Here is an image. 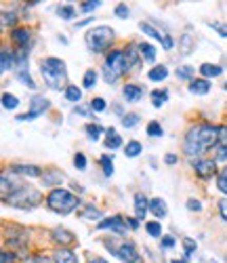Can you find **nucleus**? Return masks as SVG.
<instances>
[{
    "label": "nucleus",
    "instance_id": "1",
    "mask_svg": "<svg viewBox=\"0 0 227 263\" xmlns=\"http://www.w3.org/2000/svg\"><path fill=\"white\" fill-rule=\"evenodd\" d=\"M217 145H219V126H213V124L192 126L183 141V149L187 156H200Z\"/></svg>",
    "mask_w": 227,
    "mask_h": 263
},
{
    "label": "nucleus",
    "instance_id": "2",
    "mask_svg": "<svg viewBox=\"0 0 227 263\" xmlns=\"http://www.w3.org/2000/svg\"><path fill=\"white\" fill-rule=\"evenodd\" d=\"M40 70H42V78L47 82L53 91H61L65 84V63L57 57H47L40 61Z\"/></svg>",
    "mask_w": 227,
    "mask_h": 263
},
{
    "label": "nucleus",
    "instance_id": "3",
    "mask_svg": "<svg viewBox=\"0 0 227 263\" xmlns=\"http://www.w3.org/2000/svg\"><path fill=\"white\" fill-rule=\"evenodd\" d=\"M47 204L53 213H59V215H70L80 202L74 194H70L67 190H53L47 198Z\"/></svg>",
    "mask_w": 227,
    "mask_h": 263
},
{
    "label": "nucleus",
    "instance_id": "4",
    "mask_svg": "<svg viewBox=\"0 0 227 263\" xmlns=\"http://www.w3.org/2000/svg\"><path fill=\"white\" fill-rule=\"evenodd\" d=\"M103 70H105V82L113 84L122 74L128 72V65H126V55L124 51H111L105 59V65H103Z\"/></svg>",
    "mask_w": 227,
    "mask_h": 263
},
{
    "label": "nucleus",
    "instance_id": "5",
    "mask_svg": "<svg viewBox=\"0 0 227 263\" xmlns=\"http://www.w3.org/2000/svg\"><path fill=\"white\" fill-rule=\"evenodd\" d=\"M40 200H42V196L36 187H19L9 196L5 202L15 206V209H34L36 204H40Z\"/></svg>",
    "mask_w": 227,
    "mask_h": 263
},
{
    "label": "nucleus",
    "instance_id": "6",
    "mask_svg": "<svg viewBox=\"0 0 227 263\" xmlns=\"http://www.w3.org/2000/svg\"><path fill=\"white\" fill-rule=\"evenodd\" d=\"M113 42V30L107 26H97L86 34V47L93 53H103Z\"/></svg>",
    "mask_w": 227,
    "mask_h": 263
},
{
    "label": "nucleus",
    "instance_id": "7",
    "mask_svg": "<svg viewBox=\"0 0 227 263\" xmlns=\"http://www.w3.org/2000/svg\"><path fill=\"white\" fill-rule=\"evenodd\" d=\"M107 249L116 255L118 259H122L124 263H139V253L135 249L133 242H120V245H113V242H105Z\"/></svg>",
    "mask_w": 227,
    "mask_h": 263
},
{
    "label": "nucleus",
    "instance_id": "8",
    "mask_svg": "<svg viewBox=\"0 0 227 263\" xmlns=\"http://www.w3.org/2000/svg\"><path fill=\"white\" fill-rule=\"evenodd\" d=\"M30 105H32V107H30V112H28V114L17 116L19 122L34 120V118H38L40 114H44V112L49 109V99H47V97H42V95H36V97H32V103H30Z\"/></svg>",
    "mask_w": 227,
    "mask_h": 263
},
{
    "label": "nucleus",
    "instance_id": "9",
    "mask_svg": "<svg viewBox=\"0 0 227 263\" xmlns=\"http://www.w3.org/2000/svg\"><path fill=\"white\" fill-rule=\"evenodd\" d=\"M126 228H128L126 219H122L120 215H113V217L105 219V221L97 223V230H111V232H118V234H124Z\"/></svg>",
    "mask_w": 227,
    "mask_h": 263
},
{
    "label": "nucleus",
    "instance_id": "10",
    "mask_svg": "<svg viewBox=\"0 0 227 263\" xmlns=\"http://www.w3.org/2000/svg\"><path fill=\"white\" fill-rule=\"evenodd\" d=\"M139 28H141V32H145L149 38H156L158 42H162L164 49H173V40H171L168 34H162L160 30H156L152 24H145V21H143V24H139Z\"/></svg>",
    "mask_w": 227,
    "mask_h": 263
},
{
    "label": "nucleus",
    "instance_id": "11",
    "mask_svg": "<svg viewBox=\"0 0 227 263\" xmlns=\"http://www.w3.org/2000/svg\"><path fill=\"white\" fill-rule=\"evenodd\" d=\"M194 168L200 177H211V175L217 171V162L215 160H196L194 162Z\"/></svg>",
    "mask_w": 227,
    "mask_h": 263
},
{
    "label": "nucleus",
    "instance_id": "12",
    "mask_svg": "<svg viewBox=\"0 0 227 263\" xmlns=\"http://www.w3.org/2000/svg\"><path fill=\"white\" fill-rule=\"evenodd\" d=\"M217 160H227V126H219V145Z\"/></svg>",
    "mask_w": 227,
    "mask_h": 263
},
{
    "label": "nucleus",
    "instance_id": "13",
    "mask_svg": "<svg viewBox=\"0 0 227 263\" xmlns=\"http://www.w3.org/2000/svg\"><path fill=\"white\" fill-rule=\"evenodd\" d=\"M53 240L59 242V245H72L76 240V236L70 230H65V228H55L53 230Z\"/></svg>",
    "mask_w": 227,
    "mask_h": 263
},
{
    "label": "nucleus",
    "instance_id": "14",
    "mask_svg": "<svg viewBox=\"0 0 227 263\" xmlns=\"http://www.w3.org/2000/svg\"><path fill=\"white\" fill-rule=\"evenodd\" d=\"M147 211H149V200L145 198L143 194H137V196H135V213H137L139 219H145Z\"/></svg>",
    "mask_w": 227,
    "mask_h": 263
},
{
    "label": "nucleus",
    "instance_id": "15",
    "mask_svg": "<svg viewBox=\"0 0 227 263\" xmlns=\"http://www.w3.org/2000/svg\"><path fill=\"white\" fill-rule=\"evenodd\" d=\"M13 38H15V42L21 47V51H26L28 49V45H30V32L26 30V28H17V30H13Z\"/></svg>",
    "mask_w": 227,
    "mask_h": 263
},
{
    "label": "nucleus",
    "instance_id": "16",
    "mask_svg": "<svg viewBox=\"0 0 227 263\" xmlns=\"http://www.w3.org/2000/svg\"><path fill=\"white\" fill-rule=\"evenodd\" d=\"M42 183L47 187H53V185H61L63 183V175L59 171H49L42 175Z\"/></svg>",
    "mask_w": 227,
    "mask_h": 263
},
{
    "label": "nucleus",
    "instance_id": "17",
    "mask_svg": "<svg viewBox=\"0 0 227 263\" xmlns=\"http://www.w3.org/2000/svg\"><path fill=\"white\" fill-rule=\"evenodd\" d=\"M11 171L19 175H28V177H40V173H42L38 166H32V164H15Z\"/></svg>",
    "mask_w": 227,
    "mask_h": 263
},
{
    "label": "nucleus",
    "instance_id": "18",
    "mask_svg": "<svg viewBox=\"0 0 227 263\" xmlns=\"http://www.w3.org/2000/svg\"><path fill=\"white\" fill-rule=\"evenodd\" d=\"M194 49H196V42H194V38L190 34H183V36L179 38V51L183 53V55H192Z\"/></svg>",
    "mask_w": 227,
    "mask_h": 263
},
{
    "label": "nucleus",
    "instance_id": "19",
    "mask_svg": "<svg viewBox=\"0 0 227 263\" xmlns=\"http://www.w3.org/2000/svg\"><path fill=\"white\" fill-rule=\"evenodd\" d=\"M55 263H78V257L67 249H59L55 253Z\"/></svg>",
    "mask_w": 227,
    "mask_h": 263
},
{
    "label": "nucleus",
    "instance_id": "20",
    "mask_svg": "<svg viewBox=\"0 0 227 263\" xmlns=\"http://www.w3.org/2000/svg\"><path fill=\"white\" fill-rule=\"evenodd\" d=\"M200 72L206 76V78H217V76L223 74V68H221V65H213V63H202L200 65Z\"/></svg>",
    "mask_w": 227,
    "mask_h": 263
},
{
    "label": "nucleus",
    "instance_id": "21",
    "mask_svg": "<svg viewBox=\"0 0 227 263\" xmlns=\"http://www.w3.org/2000/svg\"><path fill=\"white\" fill-rule=\"evenodd\" d=\"M141 95H143V91L139 89L137 84H126L124 86V99L126 101H139Z\"/></svg>",
    "mask_w": 227,
    "mask_h": 263
},
{
    "label": "nucleus",
    "instance_id": "22",
    "mask_svg": "<svg viewBox=\"0 0 227 263\" xmlns=\"http://www.w3.org/2000/svg\"><path fill=\"white\" fill-rule=\"evenodd\" d=\"M190 91L194 95H206L211 91V84H209V80H194L190 84Z\"/></svg>",
    "mask_w": 227,
    "mask_h": 263
},
{
    "label": "nucleus",
    "instance_id": "23",
    "mask_svg": "<svg viewBox=\"0 0 227 263\" xmlns=\"http://www.w3.org/2000/svg\"><path fill=\"white\" fill-rule=\"evenodd\" d=\"M15 61H17V57L11 53V51H3V55H0V68H3V72H9L13 65H15Z\"/></svg>",
    "mask_w": 227,
    "mask_h": 263
},
{
    "label": "nucleus",
    "instance_id": "24",
    "mask_svg": "<svg viewBox=\"0 0 227 263\" xmlns=\"http://www.w3.org/2000/svg\"><path fill=\"white\" fill-rule=\"evenodd\" d=\"M149 211L156 215V217H166V204L162 198H154L149 200Z\"/></svg>",
    "mask_w": 227,
    "mask_h": 263
},
{
    "label": "nucleus",
    "instance_id": "25",
    "mask_svg": "<svg viewBox=\"0 0 227 263\" xmlns=\"http://www.w3.org/2000/svg\"><path fill=\"white\" fill-rule=\"evenodd\" d=\"M105 145L109 147V149H118L120 145H122V139H120V135L116 133L113 128H107V139H105Z\"/></svg>",
    "mask_w": 227,
    "mask_h": 263
},
{
    "label": "nucleus",
    "instance_id": "26",
    "mask_svg": "<svg viewBox=\"0 0 227 263\" xmlns=\"http://www.w3.org/2000/svg\"><path fill=\"white\" fill-rule=\"evenodd\" d=\"M166 76H168V70L164 68V65H156V68L147 74V78L154 80V82H160V80H164Z\"/></svg>",
    "mask_w": 227,
    "mask_h": 263
},
{
    "label": "nucleus",
    "instance_id": "27",
    "mask_svg": "<svg viewBox=\"0 0 227 263\" xmlns=\"http://www.w3.org/2000/svg\"><path fill=\"white\" fill-rule=\"evenodd\" d=\"M124 55H126V65H128V72L137 68V65H139V57H137V53H135V47H128V49L124 51Z\"/></svg>",
    "mask_w": 227,
    "mask_h": 263
},
{
    "label": "nucleus",
    "instance_id": "28",
    "mask_svg": "<svg viewBox=\"0 0 227 263\" xmlns=\"http://www.w3.org/2000/svg\"><path fill=\"white\" fill-rule=\"evenodd\" d=\"M139 51H141V57L145 59V61H154L156 59V49L152 47V45H147V42H141V45H139Z\"/></svg>",
    "mask_w": 227,
    "mask_h": 263
},
{
    "label": "nucleus",
    "instance_id": "29",
    "mask_svg": "<svg viewBox=\"0 0 227 263\" xmlns=\"http://www.w3.org/2000/svg\"><path fill=\"white\" fill-rule=\"evenodd\" d=\"M166 99H168L166 91H154V93H152V105H154V107H162V105L166 103Z\"/></svg>",
    "mask_w": 227,
    "mask_h": 263
},
{
    "label": "nucleus",
    "instance_id": "30",
    "mask_svg": "<svg viewBox=\"0 0 227 263\" xmlns=\"http://www.w3.org/2000/svg\"><path fill=\"white\" fill-rule=\"evenodd\" d=\"M124 152H126L128 158H137L141 154V143L139 141H128V145L124 147Z\"/></svg>",
    "mask_w": 227,
    "mask_h": 263
},
{
    "label": "nucleus",
    "instance_id": "31",
    "mask_svg": "<svg viewBox=\"0 0 227 263\" xmlns=\"http://www.w3.org/2000/svg\"><path fill=\"white\" fill-rule=\"evenodd\" d=\"M101 133H103V126L101 124H86V135L93 139V141H97L101 137Z\"/></svg>",
    "mask_w": 227,
    "mask_h": 263
},
{
    "label": "nucleus",
    "instance_id": "32",
    "mask_svg": "<svg viewBox=\"0 0 227 263\" xmlns=\"http://www.w3.org/2000/svg\"><path fill=\"white\" fill-rule=\"evenodd\" d=\"M82 84H84V89H93V86L97 84V72H95V70H88V72L84 74Z\"/></svg>",
    "mask_w": 227,
    "mask_h": 263
},
{
    "label": "nucleus",
    "instance_id": "33",
    "mask_svg": "<svg viewBox=\"0 0 227 263\" xmlns=\"http://www.w3.org/2000/svg\"><path fill=\"white\" fill-rule=\"evenodd\" d=\"M65 99L80 101V99H82V91L78 89V86H67V89H65Z\"/></svg>",
    "mask_w": 227,
    "mask_h": 263
},
{
    "label": "nucleus",
    "instance_id": "34",
    "mask_svg": "<svg viewBox=\"0 0 227 263\" xmlns=\"http://www.w3.org/2000/svg\"><path fill=\"white\" fill-rule=\"evenodd\" d=\"M177 78H181V80L194 78V68H190V65H181V68H177Z\"/></svg>",
    "mask_w": 227,
    "mask_h": 263
},
{
    "label": "nucleus",
    "instance_id": "35",
    "mask_svg": "<svg viewBox=\"0 0 227 263\" xmlns=\"http://www.w3.org/2000/svg\"><path fill=\"white\" fill-rule=\"evenodd\" d=\"M3 105H5L7 109H15V107L19 105V99H17L15 95H11V93H5V95H3Z\"/></svg>",
    "mask_w": 227,
    "mask_h": 263
},
{
    "label": "nucleus",
    "instance_id": "36",
    "mask_svg": "<svg viewBox=\"0 0 227 263\" xmlns=\"http://www.w3.org/2000/svg\"><path fill=\"white\" fill-rule=\"evenodd\" d=\"M217 187L227 196V166L219 173V177H217Z\"/></svg>",
    "mask_w": 227,
    "mask_h": 263
},
{
    "label": "nucleus",
    "instance_id": "37",
    "mask_svg": "<svg viewBox=\"0 0 227 263\" xmlns=\"http://www.w3.org/2000/svg\"><path fill=\"white\" fill-rule=\"evenodd\" d=\"M17 78L24 82L28 89H36V84H34V80H32V76H30V72L28 70H24V72H17Z\"/></svg>",
    "mask_w": 227,
    "mask_h": 263
},
{
    "label": "nucleus",
    "instance_id": "38",
    "mask_svg": "<svg viewBox=\"0 0 227 263\" xmlns=\"http://www.w3.org/2000/svg\"><path fill=\"white\" fill-rule=\"evenodd\" d=\"M101 166H103V173L107 177L113 175V162H111V156H101Z\"/></svg>",
    "mask_w": 227,
    "mask_h": 263
},
{
    "label": "nucleus",
    "instance_id": "39",
    "mask_svg": "<svg viewBox=\"0 0 227 263\" xmlns=\"http://www.w3.org/2000/svg\"><path fill=\"white\" fill-rule=\"evenodd\" d=\"M145 228H147V234L154 236V238H158L162 234V228H160V223H158V221H149V223H145Z\"/></svg>",
    "mask_w": 227,
    "mask_h": 263
},
{
    "label": "nucleus",
    "instance_id": "40",
    "mask_svg": "<svg viewBox=\"0 0 227 263\" xmlns=\"http://www.w3.org/2000/svg\"><path fill=\"white\" fill-rule=\"evenodd\" d=\"M147 135H149V137H162V126L158 124V122H149V126H147Z\"/></svg>",
    "mask_w": 227,
    "mask_h": 263
},
{
    "label": "nucleus",
    "instance_id": "41",
    "mask_svg": "<svg viewBox=\"0 0 227 263\" xmlns=\"http://www.w3.org/2000/svg\"><path fill=\"white\" fill-rule=\"evenodd\" d=\"M137 122H139V114H126V116L122 118V124H124L126 128H133Z\"/></svg>",
    "mask_w": 227,
    "mask_h": 263
},
{
    "label": "nucleus",
    "instance_id": "42",
    "mask_svg": "<svg viewBox=\"0 0 227 263\" xmlns=\"http://www.w3.org/2000/svg\"><path fill=\"white\" fill-rule=\"evenodd\" d=\"M57 13H59V17H63V19H72V17H74V7H70V5H67V7H59Z\"/></svg>",
    "mask_w": 227,
    "mask_h": 263
},
{
    "label": "nucleus",
    "instance_id": "43",
    "mask_svg": "<svg viewBox=\"0 0 227 263\" xmlns=\"http://www.w3.org/2000/svg\"><path fill=\"white\" fill-rule=\"evenodd\" d=\"M90 109H93V112H103L105 109V99H101V97L93 99L90 101Z\"/></svg>",
    "mask_w": 227,
    "mask_h": 263
},
{
    "label": "nucleus",
    "instance_id": "44",
    "mask_svg": "<svg viewBox=\"0 0 227 263\" xmlns=\"http://www.w3.org/2000/svg\"><path fill=\"white\" fill-rule=\"evenodd\" d=\"M183 247H185V255H192V253L196 251V240L185 238V240H183Z\"/></svg>",
    "mask_w": 227,
    "mask_h": 263
},
{
    "label": "nucleus",
    "instance_id": "45",
    "mask_svg": "<svg viewBox=\"0 0 227 263\" xmlns=\"http://www.w3.org/2000/svg\"><path fill=\"white\" fill-rule=\"evenodd\" d=\"M101 5V0H88V3H82V11H95Z\"/></svg>",
    "mask_w": 227,
    "mask_h": 263
},
{
    "label": "nucleus",
    "instance_id": "46",
    "mask_svg": "<svg viewBox=\"0 0 227 263\" xmlns=\"http://www.w3.org/2000/svg\"><path fill=\"white\" fill-rule=\"evenodd\" d=\"M11 24H15V13L5 11V13H3V26L7 28V26H11Z\"/></svg>",
    "mask_w": 227,
    "mask_h": 263
},
{
    "label": "nucleus",
    "instance_id": "47",
    "mask_svg": "<svg viewBox=\"0 0 227 263\" xmlns=\"http://www.w3.org/2000/svg\"><path fill=\"white\" fill-rule=\"evenodd\" d=\"M74 166H76V168H86V158H84L82 154H76V156H74Z\"/></svg>",
    "mask_w": 227,
    "mask_h": 263
},
{
    "label": "nucleus",
    "instance_id": "48",
    "mask_svg": "<svg viewBox=\"0 0 227 263\" xmlns=\"http://www.w3.org/2000/svg\"><path fill=\"white\" fill-rule=\"evenodd\" d=\"M211 28H215L223 38H227V24H211Z\"/></svg>",
    "mask_w": 227,
    "mask_h": 263
},
{
    "label": "nucleus",
    "instance_id": "49",
    "mask_svg": "<svg viewBox=\"0 0 227 263\" xmlns=\"http://www.w3.org/2000/svg\"><path fill=\"white\" fill-rule=\"evenodd\" d=\"M24 263H51L47 257H42V255H36V257H30V259H26Z\"/></svg>",
    "mask_w": 227,
    "mask_h": 263
},
{
    "label": "nucleus",
    "instance_id": "50",
    "mask_svg": "<svg viewBox=\"0 0 227 263\" xmlns=\"http://www.w3.org/2000/svg\"><path fill=\"white\" fill-rule=\"evenodd\" d=\"M82 217H88V219H97V217H99V211H97V209H90V206H88V209L82 213Z\"/></svg>",
    "mask_w": 227,
    "mask_h": 263
},
{
    "label": "nucleus",
    "instance_id": "51",
    "mask_svg": "<svg viewBox=\"0 0 227 263\" xmlns=\"http://www.w3.org/2000/svg\"><path fill=\"white\" fill-rule=\"evenodd\" d=\"M162 247H164V249H173V247H175V238H173V236H164V238H162Z\"/></svg>",
    "mask_w": 227,
    "mask_h": 263
},
{
    "label": "nucleus",
    "instance_id": "52",
    "mask_svg": "<svg viewBox=\"0 0 227 263\" xmlns=\"http://www.w3.org/2000/svg\"><path fill=\"white\" fill-rule=\"evenodd\" d=\"M219 211H221V217L227 221V198H223V200L219 202Z\"/></svg>",
    "mask_w": 227,
    "mask_h": 263
},
{
    "label": "nucleus",
    "instance_id": "53",
    "mask_svg": "<svg viewBox=\"0 0 227 263\" xmlns=\"http://www.w3.org/2000/svg\"><path fill=\"white\" fill-rule=\"evenodd\" d=\"M116 15L118 17H128V7L126 5H118L116 7Z\"/></svg>",
    "mask_w": 227,
    "mask_h": 263
},
{
    "label": "nucleus",
    "instance_id": "54",
    "mask_svg": "<svg viewBox=\"0 0 227 263\" xmlns=\"http://www.w3.org/2000/svg\"><path fill=\"white\" fill-rule=\"evenodd\" d=\"M187 209L190 211H202V204H200V200H187Z\"/></svg>",
    "mask_w": 227,
    "mask_h": 263
},
{
    "label": "nucleus",
    "instance_id": "55",
    "mask_svg": "<svg viewBox=\"0 0 227 263\" xmlns=\"http://www.w3.org/2000/svg\"><path fill=\"white\" fill-rule=\"evenodd\" d=\"M15 257H13V253L9 255V253H3V263H9V261H13Z\"/></svg>",
    "mask_w": 227,
    "mask_h": 263
},
{
    "label": "nucleus",
    "instance_id": "56",
    "mask_svg": "<svg viewBox=\"0 0 227 263\" xmlns=\"http://www.w3.org/2000/svg\"><path fill=\"white\" fill-rule=\"evenodd\" d=\"M166 162H168V164H175V162H177V156H175V154H168V156H166Z\"/></svg>",
    "mask_w": 227,
    "mask_h": 263
},
{
    "label": "nucleus",
    "instance_id": "57",
    "mask_svg": "<svg viewBox=\"0 0 227 263\" xmlns=\"http://www.w3.org/2000/svg\"><path fill=\"white\" fill-rule=\"evenodd\" d=\"M90 21H93V19H84V21H78V24H76V28H82V26H88V24H90Z\"/></svg>",
    "mask_w": 227,
    "mask_h": 263
},
{
    "label": "nucleus",
    "instance_id": "58",
    "mask_svg": "<svg viewBox=\"0 0 227 263\" xmlns=\"http://www.w3.org/2000/svg\"><path fill=\"white\" fill-rule=\"evenodd\" d=\"M88 263H107V261H103V259H93V261H88Z\"/></svg>",
    "mask_w": 227,
    "mask_h": 263
},
{
    "label": "nucleus",
    "instance_id": "59",
    "mask_svg": "<svg viewBox=\"0 0 227 263\" xmlns=\"http://www.w3.org/2000/svg\"><path fill=\"white\" fill-rule=\"evenodd\" d=\"M173 263H185V261H179V259H175V261H173Z\"/></svg>",
    "mask_w": 227,
    "mask_h": 263
},
{
    "label": "nucleus",
    "instance_id": "60",
    "mask_svg": "<svg viewBox=\"0 0 227 263\" xmlns=\"http://www.w3.org/2000/svg\"><path fill=\"white\" fill-rule=\"evenodd\" d=\"M225 91H227V82H225Z\"/></svg>",
    "mask_w": 227,
    "mask_h": 263
}]
</instances>
